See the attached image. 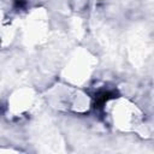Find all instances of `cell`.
I'll use <instances>...</instances> for the list:
<instances>
[{
	"mask_svg": "<svg viewBox=\"0 0 154 154\" xmlns=\"http://www.w3.org/2000/svg\"><path fill=\"white\" fill-rule=\"evenodd\" d=\"M107 113L114 128L126 132H140L144 125L143 112L137 105L124 97H117L108 102Z\"/></svg>",
	"mask_w": 154,
	"mask_h": 154,
	"instance_id": "obj_1",
	"label": "cell"
},
{
	"mask_svg": "<svg viewBox=\"0 0 154 154\" xmlns=\"http://www.w3.org/2000/svg\"><path fill=\"white\" fill-rule=\"evenodd\" d=\"M48 17L47 13L41 10H34L26 18L24 25V35L28 42L40 43L48 35Z\"/></svg>",
	"mask_w": 154,
	"mask_h": 154,
	"instance_id": "obj_4",
	"label": "cell"
},
{
	"mask_svg": "<svg viewBox=\"0 0 154 154\" xmlns=\"http://www.w3.org/2000/svg\"><path fill=\"white\" fill-rule=\"evenodd\" d=\"M52 103L61 109L75 113H85L91 106L89 95L76 85H59L51 90Z\"/></svg>",
	"mask_w": 154,
	"mask_h": 154,
	"instance_id": "obj_2",
	"label": "cell"
},
{
	"mask_svg": "<svg viewBox=\"0 0 154 154\" xmlns=\"http://www.w3.org/2000/svg\"><path fill=\"white\" fill-rule=\"evenodd\" d=\"M95 65V58L88 51L78 48L70 55L64 67V78L71 85L79 87L90 78Z\"/></svg>",
	"mask_w": 154,
	"mask_h": 154,
	"instance_id": "obj_3",
	"label": "cell"
},
{
	"mask_svg": "<svg viewBox=\"0 0 154 154\" xmlns=\"http://www.w3.org/2000/svg\"><path fill=\"white\" fill-rule=\"evenodd\" d=\"M37 95L31 88H20L14 90L8 97L7 108L14 117H23L30 112L36 105Z\"/></svg>",
	"mask_w": 154,
	"mask_h": 154,
	"instance_id": "obj_5",
	"label": "cell"
}]
</instances>
